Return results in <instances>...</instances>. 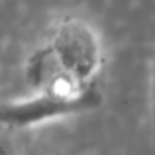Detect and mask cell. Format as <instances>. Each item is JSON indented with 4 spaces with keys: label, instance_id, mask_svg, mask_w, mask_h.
<instances>
[{
    "label": "cell",
    "instance_id": "6da1fadb",
    "mask_svg": "<svg viewBox=\"0 0 155 155\" xmlns=\"http://www.w3.org/2000/svg\"><path fill=\"white\" fill-rule=\"evenodd\" d=\"M98 104L100 94L92 87H84L79 91L45 88L30 98L6 102L2 106V122L12 128H30L57 118L88 112Z\"/></svg>",
    "mask_w": 155,
    "mask_h": 155
},
{
    "label": "cell",
    "instance_id": "7a4b0ae2",
    "mask_svg": "<svg viewBox=\"0 0 155 155\" xmlns=\"http://www.w3.org/2000/svg\"><path fill=\"white\" fill-rule=\"evenodd\" d=\"M53 53L71 83L77 87H88L87 81L92 77L98 65L96 38L81 22H69L61 26L55 35Z\"/></svg>",
    "mask_w": 155,
    "mask_h": 155
}]
</instances>
